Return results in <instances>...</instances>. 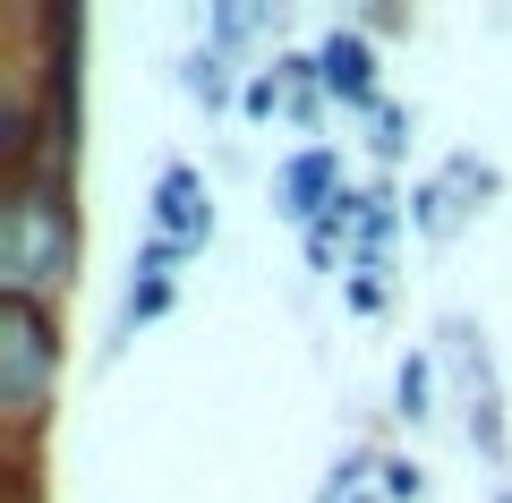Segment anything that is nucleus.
Here are the masks:
<instances>
[{
	"label": "nucleus",
	"instance_id": "obj_5",
	"mask_svg": "<svg viewBox=\"0 0 512 503\" xmlns=\"http://www.w3.org/2000/svg\"><path fill=\"white\" fill-rule=\"evenodd\" d=\"M350 188H342V162L325 154V145H308V154H291L282 162V205H291L299 222H316V214H333Z\"/></svg>",
	"mask_w": 512,
	"mask_h": 503
},
{
	"label": "nucleus",
	"instance_id": "obj_8",
	"mask_svg": "<svg viewBox=\"0 0 512 503\" xmlns=\"http://www.w3.org/2000/svg\"><path fill=\"white\" fill-rule=\"evenodd\" d=\"M367 120H376V145H384V154L402 145V111H393V103H376V111H367Z\"/></svg>",
	"mask_w": 512,
	"mask_h": 503
},
{
	"label": "nucleus",
	"instance_id": "obj_3",
	"mask_svg": "<svg viewBox=\"0 0 512 503\" xmlns=\"http://www.w3.org/2000/svg\"><path fill=\"white\" fill-rule=\"evenodd\" d=\"M154 222H163L171 248L197 256L205 239H214V188H205V171H188V162H171L163 180H154Z\"/></svg>",
	"mask_w": 512,
	"mask_h": 503
},
{
	"label": "nucleus",
	"instance_id": "obj_6",
	"mask_svg": "<svg viewBox=\"0 0 512 503\" xmlns=\"http://www.w3.org/2000/svg\"><path fill=\"white\" fill-rule=\"evenodd\" d=\"M384 495L410 503V495H419V469H410V461H384Z\"/></svg>",
	"mask_w": 512,
	"mask_h": 503
},
{
	"label": "nucleus",
	"instance_id": "obj_7",
	"mask_svg": "<svg viewBox=\"0 0 512 503\" xmlns=\"http://www.w3.org/2000/svg\"><path fill=\"white\" fill-rule=\"evenodd\" d=\"M419 401H427V367L410 359V367H402V418H419Z\"/></svg>",
	"mask_w": 512,
	"mask_h": 503
},
{
	"label": "nucleus",
	"instance_id": "obj_2",
	"mask_svg": "<svg viewBox=\"0 0 512 503\" xmlns=\"http://www.w3.org/2000/svg\"><path fill=\"white\" fill-rule=\"evenodd\" d=\"M60 384V316L43 299H0V427L9 444H35Z\"/></svg>",
	"mask_w": 512,
	"mask_h": 503
},
{
	"label": "nucleus",
	"instance_id": "obj_1",
	"mask_svg": "<svg viewBox=\"0 0 512 503\" xmlns=\"http://www.w3.org/2000/svg\"><path fill=\"white\" fill-rule=\"evenodd\" d=\"M77 273V197L69 180H0V299H60Z\"/></svg>",
	"mask_w": 512,
	"mask_h": 503
},
{
	"label": "nucleus",
	"instance_id": "obj_4",
	"mask_svg": "<svg viewBox=\"0 0 512 503\" xmlns=\"http://www.w3.org/2000/svg\"><path fill=\"white\" fill-rule=\"evenodd\" d=\"M316 77H325V94H342V103H359V111L384 103L376 94V52H367L359 26H333V35L316 43Z\"/></svg>",
	"mask_w": 512,
	"mask_h": 503
}]
</instances>
